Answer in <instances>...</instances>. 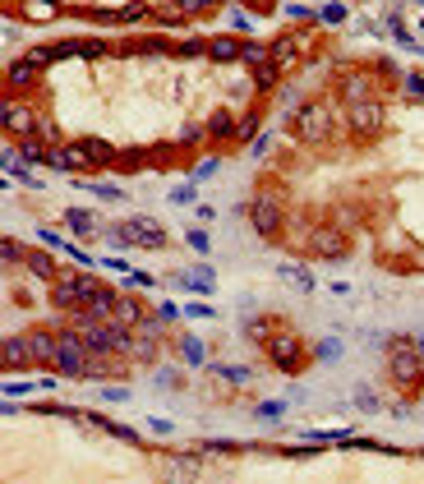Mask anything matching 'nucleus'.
I'll return each instance as SVG.
<instances>
[{
  "label": "nucleus",
  "mask_w": 424,
  "mask_h": 484,
  "mask_svg": "<svg viewBox=\"0 0 424 484\" xmlns=\"http://www.w3.org/2000/svg\"><path fill=\"white\" fill-rule=\"evenodd\" d=\"M388 379H392L406 397H415L424 388V355L406 333H396L392 341H388Z\"/></svg>",
  "instance_id": "nucleus-1"
},
{
  "label": "nucleus",
  "mask_w": 424,
  "mask_h": 484,
  "mask_svg": "<svg viewBox=\"0 0 424 484\" xmlns=\"http://www.w3.org/2000/svg\"><path fill=\"white\" fill-rule=\"evenodd\" d=\"M332 125H337V116H332L328 102H300L295 116H290V129H295L300 143H328L332 138Z\"/></svg>",
  "instance_id": "nucleus-2"
},
{
  "label": "nucleus",
  "mask_w": 424,
  "mask_h": 484,
  "mask_svg": "<svg viewBox=\"0 0 424 484\" xmlns=\"http://www.w3.org/2000/svg\"><path fill=\"white\" fill-rule=\"evenodd\" d=\"M263 355H268L282 374H300L304 369V337L290 333V328H273L268 341H263Z\"/></svg>",
  "instance_id": "nucleus-3"
},
{
  "label": "nucleus",
  "mask_w": 424,
  "mask_h": 484,
  "mask_svg": "<svg viewBox=\"0 0 424 484\" xmlns=\"http://www.w3.org/2000/svg\"><path fill=\"white\" fill-rule=\"evenodd\" d=\"M116 249H162L167 244V227H157L152 217H129L125 227L106 231Z\"/></svg>",
  "instance_id": "nucleus-4"
},
{
  "label": "nucleus",
  "mask_w": 424,
  "mask_h": 484,
  "mask_svg": "<svg viewBox=\"0 0 424 484\" xmlns=\"http://www.w3.org/2000/svg\"><path fill=\"white\" fill-rule=\"evenodd\" d=\"M249 227H254L263 240L282 235V227H286V208H282L277 189H258V194L249 198Z\"/></svg>",
  "instance_id": "nucleus-5"
},
{
  "label": "nucleus",
  "mask_w": 424,
  "mask_h": 484,
  "mask_svg": "<svg viewBox=\"0 0 424 484\" xmlns=\"http://www.w3.org/2000/svg\"><path fill=\"white\" fill-rule=\"evenodd\" d=\"M88 364H92V350L83 346V337L74 333H61V355H56V374L61 379H74V383H88Z\"/></svg>",
  "instance_id": "nucleus-6"
},
{
  "label": "nucleus",
  "mask_w": 424,
  "mask_h": 484,
  "mask_svg": "<svg viewBox=\"0 0 424 484\" xmlns=\"http://www.w3.org/2000/svg\"><path fill=\"white\" fill-rule=\"evenodd\" d=\"M304 249H309L314 258H346L350 231H341L337 222H323V227H314L309 235H304Z\"/></svg>",
  "instance_id": "nucleus-7"
},
{
  "label": "nucleus",
  "mask_w": 424,
  "mask_h": 484,
  "mask_svg": "<svg viewBox=\"0 0 424 484\" xmlns=\"http://www.w3.org/2000/svg\"><path fill=\"white\" fill-rule=\"evenodd\" d=\"M157 350H162V318H143L134 328V341H129V355L125 360L148 364V360H157Z\"/></svg>",
  "instance_id": "nucleus-8"
},
{
  "label": "nucleus",
  "mask_w": 424,
  "mask_h": 484,
  "mask_svg": "<svg viewBox=\"0 0 424 484\" xmlns=\"http://www.w3.org/2000/svg\"><path fill=\"white\" fill-rule=\"evenodd\" d=\"M83 286H88L83 273H61L51 282V304L56 309H83Z\"/></svg>",
  "instance_id": "nucleus-9"
},
{
  "label": "nucleus",
  "mask_w": 424,
  "mask_h": 484,
  "mask_svg": "<svg viewBox=\"0 0 424 484\" xmlns=\"http://www.w3.org/2000/svg\"><path fill=\"white\" fill-rule=\"evenodd\" d=\"M383 120H388V111H383L379 97H369V102H355V106L346 111V125L355 129V134H379Z\"/></svg>",
  "instance_id": "nucleus-10"
},
{
  "label": "nucleus",
  "mask_w": 424,
  "mask_h": 484,
  "mask_svg": "<svg viewBox=\"0 0 424 484\" xmlns=\"http://www.w3.org/2000/svg\"><path fill=\"white\" fill-rule=\"evenodd\" d=\"M70 148H74V157L83 162V167H116V162H120L116 148H111L106 138H88V134H83V138H74Z\"/></svg>",
  "instance_id": "nucleus-11"
},
{
  "label": "nucleus",
  "mask_w": 424,
  "mask_h": 484,
  "mask_svg": "<svg viewBox=\"0 0 424 484\" xmlns=\"http://www.w3.org/2000/svg\"><path fill=\"white\" fill-rule=\"evenodd\" d=\"M28 350H32V364L42 369H56V355H61V333H28Z\"/></svg>",
  "instance_id": "nucleus-12"
},
{
  "label": "nucleus",
  "mask_w": 424,
  "mask_h": 484,
  "mask_svg": "<svg viewBox=\"0 0 424 484\" xmlns=\"http://www.w3.org/2000/svg\"><path fill=\"white\" fill-rule=\"evenodd\" d=\"M0 116H5V129L14 138H32V129H37V116H32L28 106H19V102H5Z\"/></svg>",
  "instance_id": "nucleus-13"
},
{
  "label": "nucleus",
  "mask_w": 424,
  "mask_h": 484,
  "mask_svg": "<svg viewBox=\"0 0 424 484\" xmlns=\"http://www.w3.org/2000/svg\"><path fill=\"white\" fill-rule=\"evenodd\" d=\"M0 364H5V369H28V364H32L28 333H23V337H5V341H0Z\"/></svg>",
  "instance_id": "nucleus-14"
},
{
  "label": "nucleus",
  "mask_w": 424,
  "mask_h": 484,
  "mask_svg": "<svg viewBox=\"0 0 424 484\" xmlns=\"http://www.w3.org/2000/svg\"><path fill=\"white\" fill-rule=\"evenodd\" d=\"M304 51H309V42H304V37H295V32H286V37H277V42H273V65L290 70V65L300 61Z\"/></svg>",
  "instance_id": "nucleus-15"
},
{
  "label": "nucleus",
  "mask_w": 424,
  "mask_h": 484,
  "mask_svg": "<svg viewBox=\"0 0 424 484\" xmlns=\"http://www.w3.org/2000/svg\"><path fill=\"white\" fill-rule=\"evenodd\" d=\"M208 134L217 138V143H226V138H235L240 134V125H235V111H226V106H217L208 116Z\"/></svg>",
  "instance_id": "nucleus-16"
},
{
  "label": "nucleus",
  "mask_w": 424,
  "mask_h": 484,
  "mask_svg": "<svg viewBox=\"0 0 424 484\" xmlns=\"http://www.w3.org/2000/svg\"><path fill=\"white\" fill-rule=\"evenodd\" d=\"M51 254H56V249H51ZM51 254H42V249H32V254L23 258V263H28V273L37 277V282H46V286H51V282L61 277V263H56Z\"/></svg>",
  "instance_id": "nucleus-17"
},
{
  "label": "nucleus",
  "mask_w": 424,
  "mask_h": 484,
  "mask_svg": "<svg viewBox=\"0 0 424 484\" xmlns=\"http://www.w3.org/2000/svg\"><path fill=\"white\" fill-rule=\"evenodd\" d=\"M240 51H244V42H235V37H208V56L222 61V65L240 61Z\"/></svg>",
  "instance_id": "nucleus-18"
},
{
  "label": "nucleus",
  "mask_w": 424,
  "mask_h": 484,
  "mask_svg": "<svg viewBox=\"0 0 424 484\" xmlns=\"http://www.w3.org/2000/svg\"><path fill=\"white\" fill-rule=\"evenodd\" d=\"M341 97H346L350 106H355V102H369V97H374L369 74H346V78H341Z\"/></svg>",
  "instance_id": "nucleus-19"
},
{
  "label": "nucleus",
  "mask_w": 424,
  "mask_h": 484,
  "mask_svg": "<svg viewBox=\"0 0 424 484\" xmlns=\"http://www.w3.org/2000/svg\"><path fill=\"white\" fill-rule=\"evenodd\" d=\"M176 286H184V291H212V286H217V277H212L208 263H198L194 273H180V277H176Z\"/></svg>",
  "instance_id": "nucleus-20"
},
{
  "label": "nucleus",
  "mask_w": 424,
  "mask_h": 484,
  "mask_svg": "<svg viewBox=\"0 0 424 484\" xmlns=\"http://www.w3.org/2000/svg\"><path fill=\"white\" fill-rule=\"evenodd\" d=\"M116 318H120V323H129V328H138V323H143V304H138V295H125L120 291V300H116Z\"/></svg>",
  "instance_id": "nucleus-21"
},
{
  "label": "nucleus",
  "mask_w": 424,
  "mask_h": 484,
  "mask_svg": "<svg viewBox=\"0 0 424 484\" xmlns=\"http://www.w3.org/2000/svg\"><path fill=\"white\" fill-rule=\"evenodd\" d=\"M65 222H70L74 235H92V231H97V217H92L88 208H65Z\"/></svg>",
  "instance_id": "nucleus-22"
},
{
  "label": "nucleus",
  "mask_w": 424,
  "mask_h": 484,
  "mask_svg": "<svg viewBox=\"0 0 424 484\" xmlns=\"http://www.w3.org/2000/svg\"><path fill=\"white\" fill-rule=\"evenodd\" d=\"M5 78H10L14 88H32V83H37V65H32L28 56H23V61L10 65V74H5Z\"/></svg>",
  "instance_id": "nucleus-23"
},
{
  "label": "nucleus",
  "mask_w": 424,
  "mask_h": 484,
  "mask_svg": "<svg viewBox=\"0 0 424 484\" xmlns=\"http://www.w3.org/2000/svg\"><path fill=\"white\" fill-rule=\"evenodd\" d=\"M277 273L286 277L290 286H300V291H304V295H309V291H314V286H318V282H314V273H309V268H295V263H282V268H277Z\"/></svg>",
  "instance_id": "nucleus-24"
},
{
  "label": "nucleus",
  "mask_w": 424,
  "mask_h": 484,
  "mask_svg": "<svg viewBox=\"0 0 424 484\" xmlns=\"http://www.w3.org/2000/svg\"><path fill=\"white\" fill-rule=\"evenodd\" d=\"M277 78H282V65H273V61L254 65V88H258V92H273V88H277Z\"/></svg>",
  "instance_id": "nucleus-25"
},
{
  "label": "nucleus",
  "mask_w": 424,
  "mask_h": 484,
  "mask_svg": "<svg viewBox=\"0 0 424 484\" xmlns=\"http://www.w3.org/2000/svg\"><path fill=\"white\" fill-rule=\"evenodd\" d=\"M212 374H217L222 383H235V388H244V383L254 379V374H249L244 364H212Z\"/></svg>",
  "instance_id": "nucleus-26"
},
{
  "label": "nucleus",
  "mask_w": 424,
  "mask_h": 484,
  "mask_svg": "<svg viewBox=\"0 0 424 484\" xmlns=\"http://www.w3.org/2000/svg\"><path fill=\"white\" fill-rule=\"evenodd\" d=\"M180 355L189 364H208V346H203L198 337H180Z\"/></svg>",
  "instance_id": "nucleus-27"
},
{
  "label": "nucleus",
  "mask_w": 424,
  "mask_h": 484,
  "mask_svg": "<svg viewBox=\"0 0 424 484\" xmlns=\"http://www.w3.org/2000/svg\"><path fill=\"white\" fill-rule=\"evenodd\" d=\"M240 61H244V65H263V61H273V46H263V42H244Z\"/></svg>",
  "instance_id": "nucleus-28"
},
{
  "label": "nucleus",
  "mask_w": 424,
  "mask_h": 484,
  "mask_svg": "<svg viewBox=\"0 0 424 484\" xmlns=\"http://www.w3.org/2000/svg\"><path fill=\"white\" fill-rule=\"evenodd\" d=\"M268 333H273V318H249V323H244V337L258 341V346L268 341Z\"/></svg>",
  "instance_id": "nucleus-29"
},
{
  "label": "nucleus",
  "mask_w": 424,
  "mask_h": 484,
  "mask_svg": "<svg viewBox=\"0 0 424 484\" xmlns=\"http://www.w3.org/2000/svg\"><path fill=\"white\" fill-rule=\"evenodd\" d=\"M282 410H286L282 401H258V406H254V420L258 424H277V420H282Z\"/></svg>",
  "instance_id": "nucleus-30"
},
{
  "label": "nucleus",
  "mask_w": 424,
  "mask_h": 484,
  "mask_svg": "<svg viewBox=\"0 0 424 484\" xmlns=\"http://www.w3.org/2000/svg\"><path fill=\"white\" fill-rule=\"evenodd\" d=\"M78 189H92V194H97V198H106V203H116V198H120V189H116V185H106V180H92V185H78Z\"/></svg>",
  "instance_id": "nucleus-31"
},
{
  "label": "nucleus",
  "mask_w": 424,
  "mask_h": 484,
  "mask_svg": "<svg viewBox=\"0 0 424 484\" xmlns=\"http://www.w3.org/2000/svg\"><path fill=\"white\" fill-rule=\"evenodd\" d=\"M184 240H189V249H198V254H208V231H203V227H189V231H184Z\"/></svg>",
  "instance_id": "nucleus-32"
},
{
  "label": "nucleus",
  "mask_w": 424,
  "mask_h": 484,
  "mask_svg": "<svg viewBox=\"0 0 424 484\" xmlns=\"http://www.w3.org/2000/svg\"><path fill=\"white\" fill-rule=\"evenodd\" d=\"M0 254H5V263H23V258H28V249H23L19 240H5V244H0Z\"/></svg>",
  "instance_id": "nucleus-33"
},
{
  "label": "nucleus",
  "mask_w": 424,
  "mask_h": 484,
  "mask_svg": "<svg viewBox=\"0 0 424 484\" xmlns=\"http://www.w3.org/2000/svg\"><path fill=\"white\" fill-rule=\"evenodd\" d=\"M355 406H360L364 415H379V410H383V406H379V397H374V392H360V397H355Z\"/></svg>",
  "instance_id": "nucleus-34"
},
{
  "label": "nucleus",
  "mask_w": 424,
  "mask_h": 484,
  "mask_svg": "<svg viewBox=\"0 0 424 484\" xmlns=\"http://www.w3.org/2000/svg\"><path fill=\"white\" fill-rule=\"evenodd\" d=\"M32 138H42V143H56V125H51V120H37Z\"/></svg>",
  "instance_id": "nucleus-35"
},
{
  "label": "nucleus",
  "mask_w": 424,
  "mask_h": 484,
  "mask_svg": "<svg viewBox=\"0 0 424 484\" xmlns=\"http://www.w3.org/2000/svg\"><path fill=\"white\" fill-rule=\"evenodd\" d=\"M268 152H273V134H258V138H254V157H258V162H263Z\"/></svg>",
  "instance_id": "nucleus-36"
},
{
  "label": "nucleus",
  "mask_w": 424,
  "mask_h": 484,
  "mask_svg": "<svg viewBox=\"0 0 424 484\" xmlns=\"http://www.w3.org/2000/svg\"><path fill=\"white\" fill-rule=\"evenodd\" d=\"M184 314H189V318H212V314H217V309H212V304H184Z\"/></svg>",
  "instance_id": "nucleus-37"
},
{
  "label": "nucleus",
  "mask_w": 424,
  "mask_h": 484,
  "mask_svg": "<svg viewBox=\"0 0 424 484\" xmlns=\"http://www.w3.org/2000/svg\"><path fill=\"white\" fill-rule=\"evenodd\" d=\"M406 92L410 97H424V74H406Z\"/></svg>",
  "instance_id": "nucleus-38"
},
{
  "label": "nucleus",
  "mask_w": 424,
  "mask_h": 484,
  "mask_svg": "<svg viewBox=\"0 0 424 484\" xmlns=\"http://www.w3.org/2000/svg\"><path fill=\"white\" fill-rule=\"evenodd\" d=\"M203 134H208V129H198V125H184V129H180L184 143H203Z\"/></svg>",
  "instance_id": "nucleus-39"
},
{
  "label": "nucleus",
  "mask_w": 424,
  "mask_h": 484,
  "mask_svg": "<svg viewBox=\"0 0 424 484\" xmlns=\"http://www.w3.org/2000/svg\"><path fill=\"white\" fill-rule=\"evenodd\" d=\"M176 314H180V309H176L171 300H162V304H157V318H162V323H176Z\"/></svg>",
  "instance_id": "nucleus-40"
},
{
  "label": "nucleus",
  "mask_w": 424,
  "mask_h": 484,
  "mask_svg": "<svg viewBox=\"0 0 424 484\" xmlns=\"http://www.w3.org/2000/svg\"><path fill=\"white\" fill-rule=\"evenodd\" d=\"M180 56H208V42H180Z\"/></svg>",
  "instance_id": "nucleus-41"
},
{
  "label": "nucleus",
  "mask_w": 424,
  "mask_h": 484,
  "mask_svg": "<svg viewBox=\"0 0 424 484\" xmlns=\"http://www.w3.org/2000/svg\"><path fill=\"white\" fill-rule=\"evenodd\" d=\"M212 171H217V157H208V162H198V167H194V180H208Z\"/></svg>",
  "instance_id": "nucleus-42"
},
{
  "label": "nucleus",
  "mask_w": 424,
  "mask_h": 484,
  "mask_svg": "<svg viewBox=\"0 0 424 484\" xmlns=\"http://www.w3.org/2000/svg\"><path fill=\"white\" fill-rule=\"evenodd\" d=\"M254 129H258V116H254V111H249V116H244V120H240V134H235V138H249V134H254Z\"/></svg>",
  "instance_id": "nucleus-43"
},
{
  "label": "nucleus",
  "mask_w": 424,
  "mask_h": 484,
  "mask_svg": "<svg viewBox=\"0 0 424 484\" xmlns=\"http://www.w3.org/2000/svg\"><path fill=\"white\" fill-rule=\"evenodd\" d=\"M323 19H328V23H341V19H346V5H328Z\"/></svg>",
  "instance_id": "nucleus-44"
},
{
  "label": "nucleus",
  "mask_w": 424,
  "mask_h": 484,
  "mask_svg": "<svg viewBox=\"0 0 424 484\" xmlns=\"http://www.w3.org/2000/svg\"><path fill=\"white\" fill-rule=\"evenodd\" d=\"M102 263H106V268H111V273H125V277L134 273V268H129V263H125V258H102Z\"/></svg>",
  "instance_id": "nucleus-45"
},
{
  "label": "nucleus",
  "mask_w": 424,
  "mask_h": 484,
  "mask_svg": "<svg viewBox=\"0 0 424 484\" xmlns=\"http://www.w3.org/2000/svg\"><path fill=\"white\" fill-rule=\"evenodd\" d=\"M171 203H194V189H189V185H184V189H176V194H171Z\"/></svg>",
  "instance_id": "nucleus-46"
},
{
  "label": "nucleus",
  "mask_w": 424,
  "mask_h": 484,
  "mask_svg": "<svg viewBox=\"0 0 424 484\" xmlns=\"http://www.w3.org/2000/svg\"><path fill=\"white\" fill-rule=\"evenodd\" d=\"M176 383H180V379H176L171 369H162V374H157V388H176Z\"/></svg>",
  "instance_id": "nucleus-47"
},
{
  "label": "nucleus",
  "mask_w": 424,
  "mask_h": 484,
  "mask_svg": "<svg viewBox=\"0 0 424 484\" xmlns=\"http://www.w3.org/2000/svg\"><path fill=\"white\" fill-rule=\"evenodd\" d=\"M102 397H106V401H125V397H129V388H106Z\"/></svg>",
  "instance_id": "nucleus-48"
},
{
  "label": "nucleus",
  "mask_w": 424,
  "mask_h": 484,
  "mask_svg": "<svg viewBox=\"0 0 424 484\" xmlns=\"http://www.w3.org/2000/svg\"><path fill=\"white\" fill-rule=\"evenodd\" d=\"M208 5H222V0H184V10H208Z\"/></svg>",
  "instance_id": "nucleus-49"
},
{
  "label": "nucleus",
  "mask_w": 424,
  "mask_h": 484,
  "mask_svg": "<svg viewBox=\"0 0 424 484\" xmlns=\"http://www.w3.org/2000/svg\"><path fill=\"white\" fill-rule=\"evenodd\" d=\"M420 5H424V0H420Z\"/></svg>",
  "instance_id": "nucleus-50"
}]
</instances>
